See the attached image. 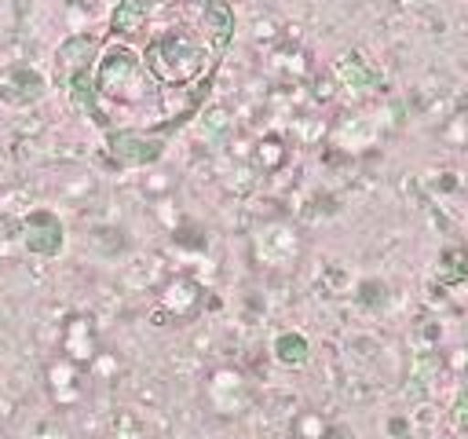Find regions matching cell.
Masks as SVG:
<instances>
[{"label": "cell", "mask_w": 468, "mask_h": 439, "mask_svg": "<svg viewBox=\"0 0 468 439\" xmlns=\"http://www.w3.org/2000/svg\"><path fill=\"white\" fill-rule=\"evenodd\" d=\"M223 0H121L91 66L58 73L77 110L117 132L179 124L230 44Z\"/></svg>", "instance_id": "cell-1"}, {"label": "cell", "mask_w": 468, "mask_h": 439, "mask_svg": "<svg viewBox=\"0 0 468 439\" xmlns=\"http://www.w3.org/2000/svg\"><path fill=\"white\" fill-rule=\"evenodd\" d=\"M442 278H446V282L468 278V249H453V252L442 256Z\"/></svg>", "instance_id": "cell-2"}, {"label": "cell", "mask_w": 468, "mask_h": 439, "mask_svg": "<svg viewBox=\"0 0 468 439\" xmlns=\"http://www.w3.org/2000/svg\"><path fill=\"white\" fill-rule=\"evenodd\" d=\"M278 359L282 362H289V366H296V362H303L307 359V344H303V337H282L278 340Z\"/></svg>", "instance_id": "cell-3"}, {"label": "cell", "mask_w": 468, "mask_h": 439, "mask_svg": "<svg viewBox=\"0 0 468 439\" xmlns=\"http://www.w3.org/2000/svg\"><path fill=\"white\" fill-rule=\"evenodd\" d=\"M453 417H457V424H461V428H468V391L457 399V406H453Z\"/></svg>", "instance_id": "cell-4"}]
</instances>
